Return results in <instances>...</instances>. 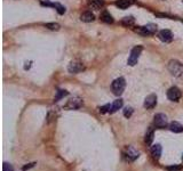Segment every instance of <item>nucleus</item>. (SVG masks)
I'll return each instance as SVG.
<instances>
[{
	"label": "nucleus",
	"instance_id": "obj_25",
	"mask_svg": "<svg viewBox=\"0 0 183 171\" xmlns=\"http://www.w3.org/2000/svg\"><path fill=\"white\" fill-rule=\"evenodd\" d=\"M3 171H14L13 165L8 163V162H3Z\"/></svg>",
	"mask_w": 183,
	"mask_h": 171
},
{
	"label": "nucleus",
	"instance_id": "obj_18",
	"mask_svg": "<svg viewBox=\"0 0 183 171\" xmlns=\"http://www.w3.org/2000/svg\"><path fill=\"white\" fill-rule=\"evenodd\" d=\"M153 137H155L153 128H149L147 133H145V142H147V145H151L152 140H153Z\"/></svg>",
	"mask_w": 183,
	"mask_h": 171
},
{
	"label": "nucleus",
	"instance_id": "obj_17",
	"mask_svg": "<svg viewBox=\"0 0 183 171\" xmlns=\"http://www.w3.org/2000/svg\"><path fill=\"white\" fill-rule=\"evenodd\" d=\"M94 18H95V16L92 12H85V13L80 16V19H81L82 22H86V23L93 22Z\"/></svg>",
	"mask_w": 183,
	"mask_h": 171
},
{
	"label": "nucleus",
	"instance_id": "obj_15",
	"mask_svg": "<svg viewBox=\"0 0 183 171\" xmlns=\"http://www.w3.org/2000/svg\"><path fill=\"white\" fill-rule=\"evenodd\" d=\"M41 5H44V6H51V7H54V8H56V10L58 12V14H64V12H65V8H64L62 5H60V3H41Z\"/></svg>",
	"mask_w": 183,
	"mask_h": 171
},
{
	"label": "nucleus",
	"instance_id": "obj_11",
	"mask_svg": "<svg viewBox=\"0 0 183 171\" xmlns=\"http://www.w3.org/2000/svg\"><path fill=\"white\" fill-rule=\"evenodd\" d=\"M158 37H159V39H160L161 41L166 42V44H168V42H170L173 40V34H172V32L169 30H161L159 32Z\"/></svg>",
	"mask_w": 183,
	"mask_h": 171
},
{
	"label": "nucleus",
	"instance_id": "obj_13",
	"mask_svg": "<svg viewBox=\"0 0 183 171\" xmlns=\"http://www.w3.org/2000/svg\"><path fill=\"white\" fill-rule=\"evenodd\" d=\"M168 128H169V130L172 131V132H175V133H180V132H182L183 131L182 124H180L179 122H176V121L170 122L169 126H168Z\"/></svg>",
	"mask_w": 183,
	"mask_h": 171
},
{
	"label": "nucleus",
	"instance_id": "obj_24",
	"mask_svg": "<svg viewBox=\"0 0 183 171\" xmlns=\"http://www.w3.org/2000/svg\"><path fill=\"white\" fill-rule=\"evenodd\" d=\"M45 26L47 28H51V30H58L60 28V24H57V23H47V24H45Z\"/></svg>",
	"mask_w": 183,
	"mask_h": 171
},
{
	"label": "nucleus",
	"instance_id": "obj_12",
	"mask_svg": "<svg viewBox=\"0 0 183 171\" xmlns=\"http://www.w3.org/2000/svg\"><path fill=\"white\" fill-rule=\"evenodd\" d=\"M104 6V0H88V7L91 9L100 10Z\"/></svg>",
	"mask_w": 183,
	"mask_h": 171
},
{
	"label": "nucleus",
	"instance_id": "obj_3",
	"mask_svg": "<svg viewBox=\"0 0 183 171\" xmlns=\"http://www.w3.org/2000/svg\"><path fill=\"white\" fill-rule=\"evenodd\" d=\"M142 50H143L142 46H136V47L133 48L132 51H130V57H128V60H127L128 65L134 66L135 64H137V60H139V57L141 55V53H142Z\"/></svg>",
	"mask_w": 183,
	"mask_h": 171
},
{
	"label": "nucleus",
	"instance_id": "obj_20",
	"mask_svg": "<svg viewBox=\"0 0 183 171\" xmlns=\"http://www.w3.org/2000/svg\"><path fill=\"white\" fill-rule=\"evenodd\" d=\"M101 19L103 21V22L105 23H112L114 22V18H112V16L110 15V13L109 12H103V13L101 14Z\"/></svg>",
	"mask_w": 183,
	"mask_h": 171
},
{
	"label": "nucleus",
	"instance_id": "obj_29",
	"mask_svg": "<svg viewBox=\"0 0 183 171\" xmlns=\"http://www.w3.org/2000/svg\"><path fill=\"white\" fill-rule=\"evenodd\" d=\"M182 161H183V156H182Z\"/></svg>",
	"mask_w": 183,
	"mask_h": 171
},
{
	"label": "nucleus",
	"instance_id": "obj_28",
	"mask_svg": "<svg viewBox=\"0 0 183 171\" xmlns=\"http://www.w3.org/2000/svg\"><path fill=\"white\" fill-rule=\"evenodd\" d=\"M36 164H37L36 162H33V163H29V164H26V165H24V167H23L22 170H23V171H26V170H29V169L33 168V167H35Z\"/></svg>",
	"mask_w": 183,
	"mask_h": 171
},
{
	"label": "nucleus",
	"instance_id": "obj_21",
	"mask_svg": "<svg viewBox=\"0 0 183 171\" xmlns=\"http://www.w3.org/2000/svg\"><path fill=\"white\" fill-rule=\"evenodd\" d=\"M134 22H135V19L133 18L132 16H130V17H125V18L121 21V23H123L125 26H132L133 24H134Z\"/></svg>",
	"mask_w": 183,
	"mask_h": 171
},
{
	"label": "nucleus",
	"instance_id": "obj_26",
	"mask_svg": "<svg viewBox=\"0 0 183 171\" xmlns=\"http://www.w3.org/2000/svg\"><path fill=\"white\" fill-rule=\"evenodd\" d=\"M110 106H111V104H107V105H104V106H102V107L100 108V112H101V113L110 112Z\"/></svg>",
	"mask_w": 183,
	"mask_h": 171
},
{
	"label": "nucleus",
	"instance_id": "obj_22",
	"mask_svg": "<svg viewBox=\"0 0 183 171\" xmlns=\"http://www.w3.org/2000/svg\"><path fill=\"white\" fill-rule=\"evenodd\" d=\"M69 94V92L66 91V90H57L56 91V97H55V101H60L61 98H63L64 96H66Z\"/></svg>",
	"mask_w": 183,
	"mask_h": 171
},
{
	"label": "nucleus",
	"instance_id": "obj_4",
	"mask_svg": "<svg viewBox=\"0 0 183 171\" xmlns=\"http://www.w3.org/2000/svg\"><path fill=\"white\" fill-rule=\"evenodd\" d=\"M82 104H84V101L80 97H73L68 101V103L64 105V108L65 110H78L81 107Z\"/></svg>",
	"mask_w": 183,
	"mask_h": 171
},
{
	"label": "nucleus",
	"instance_id": "obj_8",
	"mask_svg": "<svg viewBox=\"0 0 183 171\" xmlns=\"http://www.w3.org/2000/svg\"><path fill=\"white\" fill-rule=\"evenodd\" d=\"M68 70H69L70 73H72V74H77V73L85 70V66L82 65V63H80L78 60H72V62L70 63Z\"/></svg>",
	"mask_w": 183,
	"mask_h": 171
},
{
	"label": "nucleus",
	"instance_id": "obj_1",
	"mask_svg": "<svg viewBox=\"0 0 183 171\" xmlns=\"http://www.w3.org/2000/svg\"><path fill=\"white\" fill-rule=\"evenodd\" d=\"M168 71L170 74L176 78H183V64L180 63L179 60H172L168 63Z\"/></svg>",
	"mask_w": 183,
	"mask_h": 171
},
{
	"label": "nucleus",
	"instance_id": "obj_10",
	"mask_svg": "<svg viewBox=\"0 0 183 171\" xmlns=\"http://www.w3.org/2000/svg\"><path fill=\"white\" fill-rule=\"evenodd\" d=\"M157 105V96L151 94V95H149L144 101V107L147 110H151L153 108Z\"/></svg>",
	"mask_w": 183,
	"mask_h": 171
},
{
	"label": "nucleus",
	"instance_id": "obj_14",
	"mask_svg": "<svg viewBox=\"0 0 183 171\" xmlns=\"http://www.w3.org/2000/svg\"><path fill=\"white\" fill-rule=\"evenodd\" d=\"M161 152H163V149H161V146L159 145V144H156V145H153L151 147V154L156 160H159V158H160Z\"/></svg>",
	"mask_w": 183,
	"mask_h": 171
},
{
	"label": "nucleus",
	"instance_id": "obj_7",
	"mask_svg": "<svg viewBox=\"0 0 183 171\" xmlns=\"http://www.w3.org/2000/svg\"><path fill=\"white\" fill-rule=\"evenodd\" d=\"M182 97V92L177 87H172L168 89L167 91V98L172 101H177Z\"/></svg>",
	"mask_w": 183,
	"mask_h": 171
},
{
	"label": "nucleus",
	"instance_id": "obj_6",
	"mask_svg": "<svg viewBox=\"0 0 183 171\" xmlns=\"http://www.w3.org/2000/svg\"><path fill=\"white\" fill-rule=\"evenodd\" d=\"M168 124V121H167V117L163 113H158L155 115V126L157 128H166Z\"/></svg>",
	"mask_w": 183,
	"mask_h": 171
},
{
	"label": "nucleus",
	"instance_id": "obj_27",
	"mask_svg": "<svg viewBox=\"0 0 183 171\" xmlns=\"http://www.w3.org/2000/svg\"><path fill=\"white\" fill-rule=\"evenodd\" d=\"M166 169L169 171H180L182 169V167H180V165H172V167H167Z\"/></svg>",
	"mask_w": 183,
	"mask_h": 171
},
{
	"label": "nucleus",
	"instance_id": "obj_9",
	"mask_svg": "<svg viewBox=\"0 0 183 171\" xmlns=\"http://www.w3.org/2000/svg\"><path fill=\"white\" fill-rule=\"evenodd\" d=\"M125 156H126V158L128 160V161H135L136 158L140 156V153L137 152L134 147L128 146V147H127L126 153H125Z\"/></svg>",
	"mask_w": 183,
	"mask_h": 171
},
{
	"label": "nucleus",
	"instance_id": "obj_19",
	"mask_svg": "<svg viewBox=\"0 0 183 171\" xmlns=\"http://www.w3.org/2000/svg\"><path fill=\"white\" fill-rule=\"evenodd\" d=\"M130 5V0H117L116 1V6L121 8V9H126Z\"/></svg>",
	"mask_w": 183,
	"mask_h": 171
},
{
	"label": "nucleus",
	"instance_id": "obj_23",
	"mask_svg": "<svg viewBox=\"0 0 183 171\" xmlns=\"http://www.w3.org/2000/svg\"><path fill=\"white\" fill-rule=\"evenodd\" d=\"M133 112H134V110H133L132 107H125V110H124V117H127V119H130V117H132Z\"/></svg>",
	"mask_w": 183,
	"mask_h": 171
},
{
	"label": "nucleus",
	"instance_id": "obj_2",
	"mask_svg": "<svg viewBox=\"0 0 183 171\" xmlns=\"http://www.w3.org/2000/svg\"><path fill=\"white\" fill-rule=\"evenodd\" d=\"M125 87H126V81H125V79L124 78H118V79H116L112 82V85H111V89H112V91H114V95H121L124 92V90H125Z\"/></svg>",
	"mask_w": 183,
	"mask_h": 171
},
{
	"label": "nucleus",
	"instance_id": "obj_5",
	"mask_svg": "<svg viewBox=\"0 0 183 171\" xmlns=\"http://www.w3.org/2000/svg\"><path fill=\"white\" fill-rule=\"evenodd\" d=\"M156 31H157V25H155V24H147L144 26H140L136 30L137 33H140V34L142 35H152L155 34Z\"/></svg>",
	"mask_w": 183,
	"mask_h": 171
},
{
	"label": "nucleus",
	"instance_id": "obj_16",
	"mask_svg": "<svg viewBox=\"0 0 183 171\" xmlns=\"http://www.w3.org/2000/svg\"><path fill=\"white\" fill-rule=\"evenodd\" d=\"M123 107V99H117V101H114L110 106V112L109 113H114V112H117L119 108Z\"/></svg>",
	"mask_w": 183,
	"mask_h": 171
}]
</instances>
